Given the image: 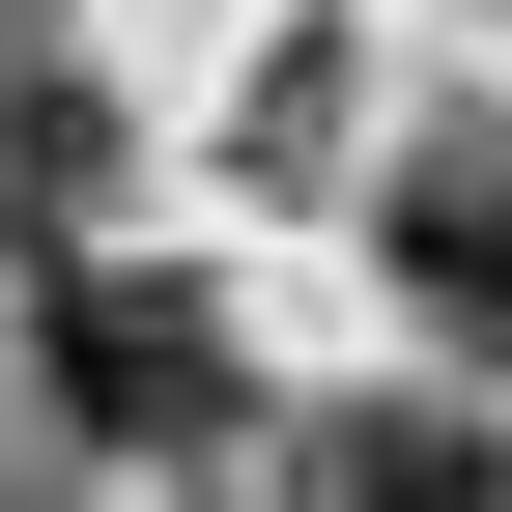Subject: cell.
<instances>
[{
    "mask_svg": "<svg viewBox=\"0 0 512 512\" xmlns=\"http://www.w3.org/2000/svg\"><path fill=\"white\" fill-rule=\"evenodd\" d=\"M57 427H114V456H200L228 427V285H171V256H57Z\"/></svg>",
    "mask_w": 512,
    "mask_h": 512,
    "instance_id": "cell-1",
    "label": "cell"
},
{
    "mask_svg": "<svg viewBox=\"0 0 512 512\" xmlns=\"http://www.w3.org/2000/svg\"><path fill=\"white\" fill-rule=\"evenodd\" d=\"M370 256H399V313H427V342H512V143H399Z\"/></svg>",
    "mask_w": 512,
    "mask_h": 512,
    "instance_id": "cell-2",
    "label": "cell"
},
{
    "mask_svg": "<svg viewBox=\"0 0 512 512\" xmlns=\"http://www.w3.org/2000/svg\"><path fill=\"white\" fill-rule=\"evenodd\" d=\"M342 512H512V484H484V427L399 399V427H342Z\"/></svg>",
    "mask_w": 512,
    "mask_h": 512,
    "instance_id": "cell-3",
    "label": "cell"
}]
</instances>
